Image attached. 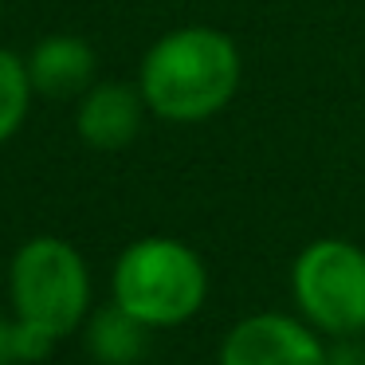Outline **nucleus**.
Segmentation results:
<instances>
[{"label":"nucleus","mask_w":365,"mask_h":365,"mask_svg":"<svg viewBox=\"0 0 365 365\" xmlns=\"http://www.w3.org/2000/svg\"><path fill=\"white\" fill-rule=\"evenodd\" d=\"M240 48L220 28L189 24L165 32L142 59L138 87L158 118L205 122L220 114L240 91Z\"/></svg>","instance_id":"nucleus-1"},{"label":"nucleus","mask_w":365,"mask_h":365,"mask_svg":"<svg viewBox=\"0 0 365 365\" xmlns=\"http://www.w3.org/2000/svg\"><path fill=\"white\" fill-rule=\"evenodd\" d=\"M110 302L150 330L185 326L208 302V267L173 236H142L122 247L110 275Z\"/></svg>","instance_id":"nucleus-2"},{"label":"nucleus","mask_w":365,"mask_h":365,"mask_svg":"<svg viewBox=\"0 0 365 365\" xmlns=\"http://www.w3.org/2000/svg\"><path fill=\"white\" fill-rule=\"evenodd\" d=\"M9 302L20 322L63 341L91 318V267L71 240L32 236L12 252Z\"/></svg>","instance_id":"nucleus-3"},{"label":"nucleus","mask_w":365,"mask_h":365,"mask_svg":"<svg viewBox=\"0 0 365 365\" xmlns=\"http://www.w3.org/2000/svg\"><path fill=\"white\" fill-rule=\"evenodd\" d=\"M294 314L322 338L365 334V247L341 236L310 240L291 263Z\"/></svg>","instance_id":"nucleus-4"},{"label":"nucleus","mask_w":365,"mask_h":365,"mask_svg":"<svg viewBox=\"0 0 365 365\" xmlns=\"http://www.w3.org/2000/svg\"><path fill=\"white\" fill-rule=\"evenodd\" d=\"M216 365H330V346L299 314L263 310L224 334Z\"/></svg>","instance_id":"nucleus-5"},{"label":"nucleus","mask_w":365,"mask_h":365,"mask_svg":"<svg viewBox=\"0 0 365 365\" xmlns=\"http://www.w3.org/2000/svg\"><path fill=\"white\" fill-rule=\"evenodd\" d=\"M145 98L142 87L130 83H95L87 95L79 98V114H75V130L91 150H126L138 138L145 118Z\"/></svg>","instance_id":"nucleus-6"},{"label":"nucleus","mask_w":365,"mask_h":365,"mask_svg":"<svg viewBox=\"0 0 365 365\" xmlns=\"http://www.w3.org/2000/svg\"><path fill=\"white\" fill-rule=\"evenodd\" d=\"M28 63V79H32V91L43 98H83L91 87H95V48L79 36H48L32 48Z\"/></svg>","instance_id":"nucleus-7"},{"label":"nucleus","mask_w":365,"mask_h":365,"mask_svg":"<svg viewBox=\"0 0 365 365\" xmlns=\"http://www.w3.org/2000/svg\"><path fill=\"white\" fill-rule=\"evenodd\" d=\"M145 341H150V326H142L114 302L87 318V346L103 365H138Z\"/></svg>","instance_id":"nucleus-8"},{"label":"nucleus","mask_w":365,"mask_h":365,"mask_svg":"<svg viewBox=\"0 0 365 365\" xmlns=\"http://www.w3.org/2000/svg\"><path fill=\"white\" fill-rule=\"evenodd\" d=\"M32 79H28V63L16 51L0 48V145L20 134L32 110Z\"/></svg>","instance_id":"nucleus-9"},{"label":"nucleus","mask_w":365,"mask_h":365,"mask_svg":"<svg viewBox=\"0 0 365 365\" xmlns=\"http://www.w3.org/2000/svg\"><path fill=\"white\" fill-rule=\"evenodd\" d=\"M56 349V338L20 322L16 314L0 318V365H36Z\"/></svg>","instance_id":"nucleus-10"},{"label":"nucleus","mask_w":365,"mask_h":365,"mask_svg":"<svg viewBox=\"0 0 365 365\" xmlns=\"http://www.w3.org/2000/svg\"><path fill=\"white\" fill-rule=\"evenodd\" d=\"M330 365H365V349L357 346V338H341L330 346Z\"/></svg>","instance_id":"nucleus-11"},{"label":"nucleus","mask_w":365,"mask_h":365,"mask_svg":"<svg viewBox=\"0 0 365 365\" xmlns=\"http://www.w3.org/2000/svg\"><path fill=\"white\" fill-rule=\"evenodd\" d=\"M0 4H4V0H0Z\"/></svg>","instance_id":"nucleus-12"}]
</instances>
